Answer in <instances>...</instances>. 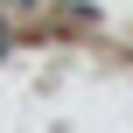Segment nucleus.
<instances>
[{
	"label": "nucleus",
	"mask_w": 133,
	"mask_h": 133,
	"mask_svg": "<svg viewBox=\"0 0 133 133\" xmlns=\"http://www.w3.org/2000/svg\"><path fill=\"white\" fill-rule=\"evenodd\" d=\"M0 42H7V35H0Z\"/></svg>",
	"instance_id": "f257e3e1"
}]
</instances>
